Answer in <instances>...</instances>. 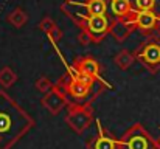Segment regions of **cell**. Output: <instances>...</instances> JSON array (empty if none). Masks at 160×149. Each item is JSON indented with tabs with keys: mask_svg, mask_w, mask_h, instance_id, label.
<instances>
[{
	"mask_svg": "<svg viewBox=\"0 0 160 149\" xmlns=\"http://www.w3.org/2000/svg\"><path fill=\"white\" fill-rule=\"evenodd\" d=\"M34 124V118L16 99L0 90V149H12Z\"/></svg>",
	"mask_w": 160,
	"mask_h": 149,
	"instance_id": "cell-1",
	"label": "cell"
},
{
	"mask_svg": "<svg viewBox=\"0 0 160 149\" xmlns=\"http://www.w3.org/2000/svg\"><path fill=\"white\" fill-rule=\"evenodd\" d=\"M67 97L70 99V102H76V104H92L95 98L103 92L104 87H90V86H86L76 79H73L70 76V73H64L56 82H54Z\"/></svg>",
	"mask_w": 160,
	"mask_h": 149,
	"instance_id": "cell-2",
	"label": "cell"
},
{
	"mask_svg": "<svg viewBox=\"0 0 160 149\" xmlns=\"http://www.w3.org/2000/svg\"><path fill=\"white\" fill-rule=\"evenodd\" d=\"M118 140L120 149H159L157 138H154L140 123L131 126Z\"/></svg>",
	"mask_w": 160,
	"mask_h": 149,
	"instance_id": "cell-3",
	"label": "cell"
},
{
	"mask_svg": "<svg viewBox=\"0 0 160 149\" xmlns=\"http://www.w3.org/2000/svg\"><path fill=\"white\" fill-rule=\"evenodd\" d=\"M64 121L76 134H79V135L84 134L90 127V124L93 123V107H92V104L70 102Z\"/></svg>",
	"mask_w": 160,
	"mask_h": 149,
	"instance_id": "cell-4",
	"label": "cell"
},
{
	"mask_svg": "<svg viewBox=\"0 0 160 149\" xmlns=\"http://www.w3.org/2000/svg\"><path fill=\"white\" fill-rule=\"evenodd\" d=\"M135 61H138L152 75L160 70V39L149 37L134 51Z\"/></svg>",
	"mask_w": 160,
	"mask_h": 149,
	"instance_id": "cell-5",
	"label": "cell"
},
{
	"mask_svg": "<svg viewBox=\"0 0 160 149\" xmlns=\"http://www.w3.org/2000/svg\"><path fill=\"white\" fill-rule=\"evenodd\" d=\"M110 25L107 16H90L79 23L81 30H86L92 36V42H101L110 31Z\"/></svg>",
	"mask_w": 160,
	"mask_h": 149,
	"instance_id": "cell-6",
	"label": "cell"
},
{
	"mask_svg": "<svg viewBox=\"0 0 160 149\" xmlns=\"http://www.w3.org/2000/svg\"><path fill=\"white\" fill-rule=\"evenodd\" d=\"M135 12L137 11H132L129 16H126L123 19H117L110 25V31L109 33L112 34V37L117 42H124L131 36L132 30H135Z\"/></svg>",
	"mask_w": 160,
	"mask_h": 149,
	"instance_id": "cell-7",
	"label": "cell"
},
{
	"mask_svg": "<svg viewBox=\"0 0 160 149\" xmlns=\"http://www.w3.org/2000/svg\"><path fill=\"white\" fill-rule=\"evenodd\" d=\"M41 102H42V106H44L52 115H58L59 112H62V109L68 107L70 99H68V97H67L56 84H54V89L50 92V93L44 95V98L41 99Z\"/></svg>",
	"mask_w": 160,
	"mask_h": 149,
	"instance_id": "cell-8",
	"label": "cell"
},
{
	"mask_svg": "<svg viewBox=\"0 0 160 149\" xmlns=\"http://www.w3.org/2000/svg\"><path fill=\"white\" fill-rule=\"evenodd\" d=\"M87 148L89 149H120V140L113 138L103 127V124L97 120V134L87 143Z\"/></svg>",
	"mask_w": 160,
	"mask_h": 149,
	"instance_id": "cell-9",
	"label": "cell"
},
{
	"mask_svg": "<svg viewBox=\"0 0 160 149\" xmlns=\"http://www.w3.org/2000/svg\"><path fill=\"white\" fill-rule=\"evenodd\" d=\"M72 67H73L75 70H78V72L84 73V75H89V76H92V78L98 79L100 82H104V79L100 76L101 67H100L98 61H97V59H93V57H90V56H82V57L75 59V62H73V65H72ZM104 84H106V82H104ZM107 86H109V84H107Z\"/></svg>",
	"mask_w": 160,
	"mask_h": 149,
	"instance_id": "cell-10",
	"label": "cell"
},
{
	"mask_svg": "<svg viewBox=\"0 0 160 149\" xmlns=\"http://www.w3.org/2000/svg\"><path fill=\"white\" fill-rule=\"evenodd\" d=\"M159 23V14L154 11H137L135 12V28L145 34L156 31Z\"/></svg>",
	"mask_w": 160,
	"mask_h": 149,
	"instance_id": "cell-11",
	"label": "cell"
},
{
	"mask_svg": "<svg viewBox=\"0 0 160 149\" xmlns=\"http://www.w3.org/2000/svg\"><path fill=\"white\" fill-rule=\"evenodd\" d=\"M106 12H107L106 0H86L84 11L79 16V19L76 20V23L79 25L84 19H87L90 16H106Z\"/></svg>",
	"mask_w": 160,
	"mask_h": 149,
	"instance_id": "cell-12",
	"label": "cell"
},
{
	"mask_svg": "<svg viewBox=\"0 0 160 149\" xmlns=\"http://www.w3.org/2000/svg\"><path fill=\"white\" fill-rule=\"evenodd\" d=\"M110 11L117 19H123L129 16L134 9H132L131 0H110Z\"/></svg>",
	"mask_w": 160,
	"mask_h": 149,
	"instance_id": "cell-13",
	"label": "cell"
},
{
	"mask_svg": "<svg viewBox=\"0 0 160 149\" xmlns=\"http://www.w3.org/2000/svg\"><path fill=\"white\" fill-rule=\"evenodd\" d=\"M19 76L16 75V72L11 67H3L0 70V86L3 89H9L11 86H14L17 82Z\"/></svg>",
	"mask_w": 160,
	"mask_h": 149,
	"instance_id": "cell-14",
	"label": "cell"
},
{
	"mask_svg": "<svg viewBox=\"0 0 160 149\" xmlns=\"http://www.w3.org/2000/svg\"><path fill=\"white\" fill-rule=\"evenodd\" d=\"M27 20H28V16H27V12L22 8H16V9H12L8 14V22L12 27H16V28H22L27 23Z\"/></svg>",
	"mask_w": 160,
	"mask_h": 149,
	"instance_id": "cell-15",
	"label": "cell"
},
{
	"mask_svg": "<svg viewBox=\"0 0 160 149\" xmlns=\"http://www.w3.org/2000/svg\"><path fill=\"white\" fill-rule=\"evenodd\" d=\"M113 61H115V64H117L121 70H128V68L135 62V56H134V53H129L128 50H121V51L113 57Z\"/></svg>",
	"mask_w": 160,
	"mask_h": 149,
	"instance_id": "cell-16",
	"label": "cell"
},
{
	"mask_svg": "<svg viewBox=\"0 0 160 149\" xmlns=\"http://www.w3.org/2000/svg\"><path fill=\"white\" fill-rule=\"evenodd\" d=\"M34 87H36V90H38V92H41V93L47 95V93H50V92L54 89V84L48 79V78H47V76H41V78L36 81Z\"/></svg>",
	"mask_w": 160,
	"mask_h": 149,
	"instance_id": "cell-17",
	"label": "cell"
},
{
	"mask_svg": "<svg viewBox=\"0 0 160 149\" xmlns=\"http://www.w3.org/2000/svg\"><path fill=\"white\" fill-rule=\"evenodd\" d=\"M38 28H39L41 31H44L45 34H48L50 31H53L54 28H58V25L54 23L53 19H50V17H44V19L38 23Z\"/></svg>",
	"mask_w": 160,
	"mask_h": 149,
	"instance_id": "cell-18",
	"label": "cell"
},
{
	"mask_svg": "<svg viewBox=\"0 0 160 149\" xmlns=\"http://www.w3.org/2000/svg\"><path fill=\"white\" fill-rule=\"evenodd\" d=\"M157 0H135L138 11H154Z\"/></svg>",
	"mask_w": 160,
	"mask_h": 149,
	"instance_id": "cell-19",
	"label": "cell"
},
{
	"mask_svg": "<svg viewBox=\"0 0 160 149\" xmlns=\"http://www.w3.org/2000/svg\"><path fill=\"white\" fill-rule=\"evenodd\" d=\"M78 41H79L81 45H89V44L92 42V36H90L86 30H82V31L79 33V36H78Z\"/></svg>",
	"mask_w": 160,
	"mask_h": 149,
	"instance_id": "cell-20",
	"label": "cell"
},
{
	"mask_svg": "<svg viewBox=\"0 0 160 149\" xmlns=\"http://www.w3.org/2000/svg\"><path fill=\"white\" fill-rule=\"evenodd\" d=\"M47 36L50 37V41H52L53 44H56V42H59V41H61V37H62V31H61L59 28H54L53 31H50Z\"/></svg>",
	"mask_w": 160,
	"mask_h": 149,
	"instance_id": "cell-21",
	"label": "cell"
},
{
	"mask_svg": "<svg viewBox=\"0 0 160 149\" xmlns=\"http://www.w3.org/2000/svg\"><path fill=\"white\" fill-rule=\"evenodd\" d=\"M156 33H157V36H159V39H160V16H159V23H157V28H156Z\"/></svg>",
	"mask_w": 160,
	"mask_h": 149,
	"instance_id": "cell-22",
	"label": "cell"
},
{
	"mask_svg": "<svg viewBox=\"0 0 160 149\" xmlns=\"http://www.w3.org/2000/svg\"><path fill=\"white\" fill-rule=\"evenodd\" d=\"M157 146H159V145H157ZM159 149H160V146H159Z\"/></svg>",
	"mask_w": 160,
	"mask_h": 149,
	"instance_id": "cell-23",
	"label": "cell"
}]
</instances>
